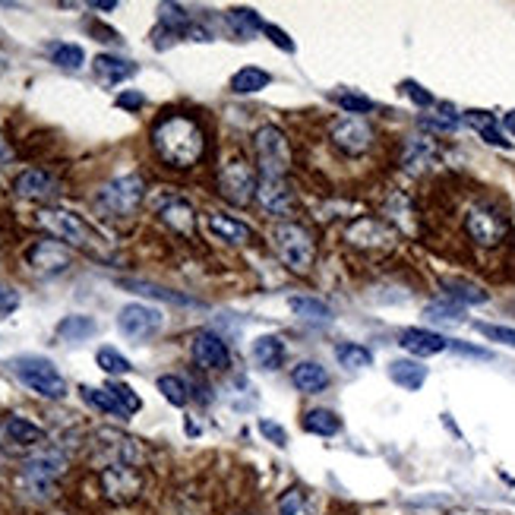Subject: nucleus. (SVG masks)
<instances>
[{
	"label": "nucleus",
	"mask_w": 515,
	"mask_h": 515,
	"mask_svg": "<svg viewBox=\"0 0 515 515\" xmlns=\"http://www.w3.org/2000/svg\"><path fill=\"white\" fill-rule=\"evenodd\" d=\"M152 149L168 168H193L206 152V133L193 117L168 114L152 127Z\"/></svg>",
	"instance_id": "obj_1"
},
{
	"label": "nucleus",
	"mask_w": 515,
	"mask_h": 515,
	"mask_svg": "<svg viewBox=\"0 0 515 515\" xmlns=\"http://www.w3.org/2000/svg\"><path fill=\"white\" fill-rule=\"evenodd\" d=\"M38 224L45 231H51L61 244L76 247V250L89 253V257H98V259L111 257V250H108V244H105L102 234H98L92 224L82 222L80 215H73V212H67V209H41L38 212Z\"/></svg>",
	"instance_id": "obj_2"
},
{
	"label": "nucleus",
	"mask_w": 515,
	"mask_h": 515,
	"mask_svg": "<svg viewBox=\"0 0 515 515\" xmlns=\"http://www.w3.org/2000/svg\"><path fill=\"white\" fill-rule=\"evenodd\" d=\"M63 471H67V455H63L61 449L41 446L38 452L29 455V459L22 461L16 484H20L22 494L32 496V500H51Z\"/></svg>",
	"instance_id": "obj_3"
},
{
	"label": "nucleus",
	"mask_w": 515,
	"mask_h": 515,
	"mask_svg": "<svg viewBox=\"0 0 515 515\" xmlns=\"http://www.w3.org/2000/svg\"><path fill=\"white\" fill-rule=\"evenodd\" d=\"M272 247H275L278 259L298 275H307L317 263V241L313 234L298 222H282L272 228Z\"/></svg>",
	"instance_id": "obj_4"
},
{
	"label": "nucleus",
	"mask_w": 515,
	"mask_h": 515,
	"mask_svg": "<svg viewBox=\"0 0 515 515\" xmlns=\"http://www.w3.org/2000/svg\"><path fill=\"white\" fill-rule=\"evenodd\" d=\"M253 152H257V162H259L263 177L285 181V174L291 171L294 152H291V143H288V136L282 133V130L272 127V123L259 127L257 136H253Z\"/></svg>",
	"instance_id": "obj_5"
},
{
	"label": "nucleus",
	"mask_w": 515,
	"mask_h": 515,
	"mask_svg": "<svg viewBox=\"0 0 515 515\" xmlns=\"http://www.w3.org/2000/svg\"><path fill=\"white\" fill-rule=\"evenodd\" d=\"M13 373L20 376L22 386L32 389V393L41 395V399L57 401V399H63V395H67V380H63L61 370H57L48 358H32V354L16 358L13 360Z\"/></svg>",
	"instance_id": "obj_6"
},
{
	"label": "nucleus",
	"mask_w": 515,
	"mask_h": 515,
	"mask_svg": "<svg viewBox=\"0 0 515 515\" xmlns=\"http://www.w3.org/2000/svg\"><path fill=\"white\" fill-rule=\"evenodd\" d=\"M146 197V181L139 174H123L114 177L96 193V206L105 212V215H117V218H127L139 209Z\"/></svg>",
	"instance_id": "obj_7"
},
{
	"label": "nucleus",
	"mask_w": 515,
	"mask_h": 515,
	"mask_svg": "<svg viewBox=\"0 0 515 515\" xmlns=\"http://www.w3.org/2000/svg\"><path fill=\"white\" fill-rule=\"evenodd\" d=\"M465 234L471 244L484 247V250H494V247H500L509 238V222L496 206L477 203L465 212Z\"/></svg>",
	"instance_id": "obj_8"
},
{
	"label": "nucleus",
	"mask_w": 515,
	"mask_h": 515,
	"mask_svg": "<svg viewBox=\"0 0 515 515\" xmlns=\"http://www.w3.org/2000/svg\"><path fill=\"white\" fill-rule=\"evenodd\" d=\"M98 484H102L105 500L117 506H127L143 494V475L133 465H105L98 471Z\"/></svg>",
	"instance_id": "obj_9"
},
{
	"label": "nucleus",
	"mask_w": 515,
	"mask_h": 515,
	"mask_svg": "<svg viewBox=\"0 0 515 515\" xmlns=\"http://www.w3.org/2000/svg\"><path fill=\"white\" fill-rule=\"evenodd\" d=\"M257 187H259V177L253 171V165L247 162H228L218 174V190L228 203L234 206H250L257 199Z\"/></svg>",
	"instance_id": "obj_10"
},
{
	"label": "nucleus",
	"mask_w": 515,
	"mask_h": 515,
	"mask_svg": "<svg viewBox=\"0 0 515 515\" xmlns=\"http://www.w3.org/2000/svg\"><path fill=\"white\" fill-rule=\"evenodd\" d=\"M345 241L351 247H358V250L380 253V250H389V247L395 244V228L383 222V218L360 215L345 228Z\"/></svg>",
	"instance_id": "obj_11"
},
{
	"label": "nucleus",
	"mask_w": 515,
	"mask_h": 515,
	"mask_svg": "<svg viewBox=\"0 0 515 515\" xmlns=\"http://www.w3.org/2000/svg\"><path fill=\"white\" fill-rule=\"evenodd\" d=\"M162 325H165L162 310H156L149 304H127L117 313V329L133 342L152 339V335L162 333Z\"/></svg>",
	"instance_id": "obj_12"
},
{
	"label": "nucleus",
	"mask_w": 515,
	"mask_h": 515,
	"mask_svg": "<svg viewBox=\"0 0 515 515\" xmlns=\"http://www.w3.org/2000/svg\"><path fill=\"white\" fill-rule=\"evenodd\" d=\"M329 139H333V146L339 152L358 158L373 146V127L364 117H339V121L329 127Z\"/></svg>",
	"instance_id": "obj_13"
},
{
	"label": "nucleus",
	"mask_w": 515,
	"mask_h": 515,
	"mask_svg": "<svg viewBox=\"0 0 515 515\" xmlns=\"http://www.w3.org/2000/svg\"><path fill=\"white\" fill-rule=\"evenodd\" d=\"M26 259H29V266H32V272H38V275H45V278L61 275V272H67L70 266H73V253H70V247L61 244L57 238L35 241V244L29 247Z\"/></svg>",
	"instance_id": "obj_14"
},
{
	"label": "nucleus",
	"mask_w": 515,
	"mask_h": 515,
	"mask_svg": "<svg viewBox=\"0 0 515 515\" xmlns=\"http://www.w3.org/2000/svg\"><path fill=\"white\" fill-rule=\"evenodd\" d=\"M440 165V143L434 136H408L401 146V171L411 177H420Z\"/></svg>",
	"instance_id": "obj_15"
},
{
	"label": "nucleus",
	"mask_w": 515,
	"mask_h": 515,
	"mask_svg": "<svg viewBox=\"0 0 515 515\" xmlns=\"http://www.w3.org/2000/svg\"><path fill=\"white\" fill-rule=\"evenodd\" d=\"M193 364L203 367V370H228L231 367V351L224 345V339L212 329H199L190 342Z\"/></svg>",
	"instance_id": "obj_16"
},
{
	"label": "nucleus",
	"mask_w": 515,
	"mask_h": 515,
	"mask_svg": "<svg viewBox=\"0 0 515 515\" xmlns=\"http://www.w3.org/2000/svg\"><path fill=\"white\" fill-rule=\"evenodd\" d=\"M13 193L20 199H32V203H48L61 193V183L41 168H26L16 174L13 181Z\"/></svg>",
	"instance_id": "obj_17"
},
{
	"label": "nucleus",
	"mask_w": 515,
	"mask_h": 515,
	"mask_svg": "<svg viewBox=\"0 0 515 515\" xmlns=\"http://www.w3.org/2000/svg\"><path fill=\"white\" fill-rule=\"evenodd\" d=\"M257 203L263 212L269 215L285 218L294 212V193L285 181H272V177H259V187H257Z\"/></svg>",
	"instance_id": "obj_18"
},
{
	"label": "nucleus",
	"mask_w": 515,
	"mask_h": 515,
	"mask_svg": "<svg viewBox=\"0 0 515 515\" xmlns=\"http://www.w3.org/2000/svg\"><path fill=\"white\" fill-rule=\"evenodd\" d=\"M399 345L405 348L414 358H434V354H443L449 348V339L440 333H430V329H401Z\"/></svg>",
	"instance_id": "obj_19"
},
{
	"label": "nucleus",
	"mask_w": 515,
	"mask_h": 515,
	"mask_svg": "<svg viewBox=\"0 0 515 515\" xmlns=\"http://www.w3.org/2000/svg\"><path fill=\"white\" fill-rule=\"evenodd\" d=\"M206 224H209L212 234H215L218 241H224V244H250L253 241L250 224L224 215V212H209V215H206Z\"/></svg>",
	"instance_id": "obj_20"
},
{
	"label": "nucleus",
	"mask_w": 515,
	"mask_h": 515,
	"mask_svg": "<svg viewBox=\"0 0 515 515\" xmlns=\"http://www.w3.org/2000/svg\"><path fill=\"white\" fill-rule=\"evenodd\" d=\"M158 218L168 224L171 231L183 234V238H190L193 231H197V212L187 199H168V203L158 209Z\"/></svg>",
	"instance_id": "obj_21"
},
{
	"label": "nucleus",
	"mask_w": 515,
	"mask_h": 515,
	"mask_svg": "<svg viewBox=\"0 0 515 515\" xmlns=\"http://www.w3.org/2000/svg\"><path fill=\"white\" fill-rule=\"evenodd\" d=\"M4 434H7L10 443H16V446H26V449H41L45 446V440H48V434L38 427V424H32V420L26 418H7V424H4Z\"/></svg>",
	"instance_id": "obj_22"
},
{
	"label": "nucleus",
	"mask_w": 515,
	"mask_h": 515,
	"mask_svg": "<svg viewBox=\"0 0 515 515\" xmlns=\"http://www.w3.org/2000/svg\"><path fill=\"white\" fill-rule=\"evenodd\" d=\"M92 70H96L98 80L108 82V86H117V82L136 76V63L127 61V57H114V55H98L96 61H92Z\"/></svg>",
	"instance_id": "obj_23"
},
{
	"label": "nucleus",
	"mask_w": 515,
	"mask_h": 515,
	"mask_svg": "<svg viewBox=\"0 0 515 515\" xmlns=\"http://www.w3.org/2000/svg\"><path fill=\"white\" fill-rule=\"evenodd\" d=\"M465 121L475 133H481L484 143L500 146V149H509V146H512V139H506V133L500 130V123H496V117L490 114V111H468Z\"/></svg>",
	"instance_id": "obj_24"
},
{
	"label": "nucleus",
	"mask_w": 515,
	"mask_h": 515,
	"mask_svg": "<svg viewBox=\"0 0 515 515\" xmlns=\"http://www.w3.org/2000/svg\"><path fill=\"white\" fill-rule=\"evenodd\" d=\"M291 383H294V389L313 395V393H323V389L329 386V373H325V367L317 364V360H304V364L294 367Z\"/></svg>",
	"instance_id": "obj_25"
},
{
	"label": "nucleus",
	"mask_w": 515,
	"mask_h": 515,
	"mask_svg": "<svg viewBox=\"0 0 515 515\" xmlns=\"http://www.w3.org/2000/svg\"><path fill=\"white\" fill-rule=\"evenodd\" d=\"M389 380L395 386L408 389V393H418L424 383H427V367L418 364V360H393L389 364Z\"/></svg>",
	"instance_id": "obj_26"
},
{
	"label": "nucleus",
	"mask_w": 515,
	"mask_h": 515,
	"mask_svg": "<svg viewBox=\"0 0 515 515\" xmlns=\"http://www.w3.org/2000/svg\"><path fill=\"white\" fill-rule=\"evenodd\" d=\"M253 360H257L263 370H278V367L285 364V345L278 335H259L253 342Z\"/></svg>",
	"instance_id": "obj_27"
},
{
	"label": "nucleus",
	"mask_w": 515,
	"mask_h": 515,
	"mask_svg": "<svg viewBox=\"0 0 515 515\" xmlns=\"http://www.w3.org/2000/svg\"><path fill=\"white\" fill-rule=\"evenodd\" d=\"M304 430L313 436H335L342 430V418L329 408H313L304 414Z\"/></svg>",
	"instance_id": "obj_28"
},
{
	"label": "nucleus",
	"mask_w": 515,
	"mask_h": 515,
	"mask_svg": "<svg viewBox=\"0 0 515 515\" xmlns=\"http://www.w3.org/2000/svg\"><path fill=\"white\" fill-rule=\"evenodd\" d=\"M98 333V323L92 317H80V313H73V317H63L61 323H57V335H61L63 342H86L92 339V335Z\"/></svg>",
	"instance_id": "obj_29"
},
{
	"label": "nucleus",
	"mask_w": 515,
	"mask_h": 515,
	"mask_svg": "<svg viewBox=\"0 0 515 515\" xmlns=\"http://www.w3.org/2000/svg\"><path fill=\"white\" fill-rule=\"evenodd\" d=\"M224 22H228V29L238 35V38H250V35H257L259 29L266 26V22L257 16V10H250V7L228 10V13H224Z\"/></svg>",
	"instance_id": "obj_30"
},
{
	"label": "nucleus",
	"mask_w": 515,
	"mask_h": 515,
	"mask_svg": "<svg viewBox=\"0 0 515 515\" xmlns=\"http://www.w3.org/2000/svg\"><path fill=\"white\" fill-rule=\"evenodd\" d=\"M269 82H272V76L266 73V70L244 67V70H238V73L231 76V92H234V96H253V92L266 89Z\"/></svg>",
	"instance_id": "obj_31"
},
{
	"label": "nucleus",
	"mask_w": 515,
	"mask_h": 515,
	"mask_svg": "<svg viewBox=\"0 0 515 515\" xmlns=\"http://www.w3.org/2000/svg\"><path fill=\"white\" fill-rule=\"evenodd\" d=\"M443 291H446V298L455 300V304H487V291L471 285V282H465V278H446V282H443Z\"/></svg>",
	"instance_id": "obj_32"
},
{
	"label": "nucleus",
	"mask_w": 515,
	"mask_h": 515,
	"mask_svg": "<svg viewBox=\"0 0 515 515\" xmlns=\"http://www.w3.org/2000/svg\"><path fill=\"white\" fill-rule=\"evenodd\" d=\"M80 395L86 405L98 408V411L105 414H114V418H130L127 411H123V405L114 399V395L108 393V389H96V386H80Z\"/></svg>",
	"instance_id": "obj_33"
},
{
	"label": "nucleus",
	"mask_w": 515,
	"mask_h": 515,
	"mask_svg": "<svg viewBox=\"0 0 515 515\" xmlns=\"http://www.w3.org/2000/svg\"><path fill=\"white\" fill-rule=\"evenodd\" d=\"M335 360H339L342 367H348V370H364V367L373 364V354L370 348L358 345V342H342V345L335 348Z\"/></svg>",
	"instance_id": "obj_34"
},
{
	"label": "nucleus",
	"mask_w": 515,
	"mask_h": 515,
	"mask_svg": "<svg viewBox=\"0 0 515 515\" xmlns=\"http://www.w3.org/2000/svg\"><path fill=\"white\" fill-rule=\"evenodd\" d=\"M158 16H162V26L168 29V35H187L193 26V16L187 13L181 4H162Z\"/></svg>",
	"instance_id": "obj_35"
},
{
	"label": "nucleus",
	"mask_w": 515,
	"mask_h": 515,
	"mask_svg": "<svg viewBox=\"0 0 515 515\" xmlns=\"http://www.w3.org/2000/svg\"><path fill=\"white\" fill-rule=\"evenodd\" d=\"M121 285L123 288H133L136 294H146V298L168 300V304H197L193 298H183V294L171 291V288H162V285H152V282H133V278H123Z\"/></svg>",
	"instance_id": "obj_36"
},
{
	"label": "nucleus",
	"mask_w": 515,
	"mask_h": 515,
	"mask_svg": "<svg viewBox=\"0 0 515 515\" xmlns=\"http://www.w3.org/2000/svg\"><path fill=\"white\" fill-rule=\"evenodd\" d=\"M386 215L393 218L401 231H408V234L414 231V206L411 199L401 197V193H393V197L386 199Z\"/></svg>",
	"instance_id": "obj_37"
},
{
	"label": "nucleus",
	"mask_w": 515,
	"mask_h": 515,
	"mask_svg": "<svg viewBox=\"0 0 515 515\" xmlns=\"http://www.w3.org/2000/svg\"><path fill=\"white\" fill-rule=\"evenodd\" d=\"M424 317H427L430 323H461V319H465V307L443 298V300H434V304L424 307Z\"/></svg>",
	"instance_id": "obj_38"
},
{
	"label": "nucleus",
	"mask_w": 515,
	"mask_h": 515,
	"mask_svg": "<svg viewBox=\"0 0 515 515\" xmlns=\"http://www.w3.org/2000/svg\"><path fill=\"white\" fill-rule=\"evenodd\" d=\"M278 515H317V509H313L310 496H307L304 490L291 487L278 500Z\"/></svg>",
	"instance_id": "obj_39"
},
{
	"label": "nucleus",
	"mask_w": 515,
	"mask_h": 515,
	"mask_svg": "<svg viewBox=\"0 0 515 515\" xmlns=\"http://www.w3.org/2000/svg\"><path fill=\"white\" fill-rule=\"evenodd\" d=\"M158 393H162L174 408H183L187 401H190V389H187V383H183L181 376H174V373L158 376Z\"/></svg>",
	"instance_id": "obj_40"
},
{
	"label": "nucleus",
	"mask_w": 515,
	"mask_h": 515,
	"mask_svg": "<svg viewBox=\"0 0 515 515\" xmlns=\"http://www.w3.org/2000/svg\"><path fill=\"white\" fill-rule=\"evenodd\" d=\"M96 364L102 367L108 376H123V373H130L133 370V364H130L127 358H123L117 348H98V354H96Z\"/></svg>",
	"instance_id": "obj_41"
},
{
	"label": "nucleus",
	"mask_w": 515,
	"mask_h": 515,
	"mask_svg": "<svg viewBox=\"0 0 515 515\" xmlns=\"http://www.w3.org/2000/svg\"><path fill=\"white\" fill-rule=\"evenodd\" d=\"M333 98L348 117L370 114V111H376V102H373V98H367V96H358V92H339V96H333Z\"/></svg>",
	"instance_id": "obj_42"
},
{
	"label": "nucleus",
	"mask_w": 515,
	"mask_h": 515,
	"mask_svg": "<svg viewBox=\"0 0 515 515\" xmlns=\"http://www.w3.org/2000/svg\"><path fill=\"white\" fill-rule=\"evenodd\" d=\"M51 61L61 70H80L82 63H86V51H82L80 45H55V48H51Z\"/></svg>",
	"instance_id": "obj_43"
},
{
	"label": "nucleus",
	"mask_w": 515,
	"mask_h": 515,
	"mask_svg": "<svg viewBox=\"0 0 515 515\" xmlns=\"http://www.w3.org/2000/svg\"><path fill=\"white\" fill-rule=\"evenodd\" d=\"M291 310L304 319H329L333 317L329 304H323V300H317V298H291Z\"/></svg>",
	"instance_id": "obj_44"
},
{
	"label": "nucleus",
	"mask_w": 515,
	"mask_h": 515,
	"mask_svg": "<svg viewBox=\"0 0 515 515\" xmlns=\"http://www.w3.org/2000/svg\"><path fill=\"white\" fill-rule=\"evenodd\" d=\"M105 389H108V393L114 395L117 401H121V405H123V411H127V414H136V411H139V408H143V399H139V395H136L130 386H123V383L111 380Z\"/></svg>",
	"instance_id": "obj_45"
},
{
	"label": "nucleus",
	"mask_w": 515,
	"mask_h": 515,
	"mask_svg": "<svg viewBox=\"0 0 515 515\" xmlns=\"http://www.w3.org/2000/svg\"><path fill=\"white\" fill-rule=\"evenodd\" d=\"M475 329L490 342H500V345L515 348V329H506V325H490V323H475Z\"/></svg>",
	"instance_id": "obj_46"
},
{
	"label": "nucleus",
	"mask_w": 515,
	"mask_h": 515,
	"mask_svg": "<svg viewBox=\"0 0 515 515\" xmlns=\"http://www.w3.org/2000/svg\"><path fill=\"white\" fill-rule=\"evenodd\" d=\"M443 114L446 117H420V127L440 130V133H455V130L461 127V121L452 114V108H443Z\"/></svg>",
	"instance_id": "obj_47"
},
{
	"label": "nucleus",
	"mask_w": 515,
	"mask_h": 515,
	"mask_svg": "<svg viewBox=\"0 0 515 515\" xmlns=\"http://www.w3.org/2000/svg\"><path fill=\"white\" fill-rule=\"evenodd\" d=\"M259 434H263L266 440L275 443V446H288V434H285V427H278L275 420H259Z\"/></svg>",
	"instance_id": "obj_48"
},
{
	"label": "nucleus",
	"mask_w": 515,
	"mask_h": 515,
	"mask_svg": "<svg viewBox=\"0 0 515 515\" xmlns=\"http://www.w3.org/2000/svg\"><path fill=\"white\" fill-rule=\"evenodd\" d=\"M401 89H405V96L411 98L414 105H420V108H430V105H434V96H430V92H427V89H424V86H418V82L408 80Z\"/></svg>",
	"instance_id": "obj_49"
},
{
	"label": "nucleus",
	"mask_w": 515,
	"mask_h": 515,
	"mask_svg": "<svg viewBox=\"0 0 515 515\" xmlns=\"http://www.w3.org/2000/svg\"><path fill=\"white\" fill-rule=\"evenodd\" d=\"M263 32L269 35V41H272V45H278V48H282V51H288V55H291V51H294V41L288 38V35L282 32V29H278V26H269V22H266V26H263Z\"/></svg>",
	"instance_id": "obj_50"
},
{
	"label": "nucleus",
	"mask_w": 515,
	"mask_h": 515,
	"mask_svg": "<svg viewBox=\"0 0 515 515\" xmlns=\"http://www.w3.org/2000/svg\"><path fill=\"white\" fill-rule=\"evenodd\" d=\"M20 307V294L13 291L10 285H0V317H7Z\"/></svg>",
	"instance_id": "obj_51"
},
{
	"label": "nucleus",
	"mask_w": 515,
	"mask_h": 515,
	"mask_svg": "<svg viewBox=\"0 0 515 515\" xmlns=\"http://www.w3.org/2000/svg\"><path fill=\"white\" fill-rule=\"evenodd\" d=\"M449 348H452L455 354H465V358H477V360H490V358H494V354H490L487 348L465 345V342H449Z\"/></svg>",
	"instance_id": "obj_52"
},
{
	"label": "nucleus",
	"mask_w": 515,
	"mask_h": 515,
	"mask_svg": "<svg viewBox=\"0 0 515 515\" xmlns=\"http://www.w3.org/2000/svg\"><path fill=\"white\" fill-rule=\"evenodd\" d=\"M143 105H146L143 92H121V96H117V108H123V111H136V108H143Z\"/></svg>",
	"instance_id": "obj_53"
},
{
	"label": "nucleus",
	"mask_w": 515,
	"mask_h": 515,
	"mask_svg": "<svg viewBox=\"0 0 515 515\" xmlns=\"http://www.w3.org/2000/svg\"><path fill=\"white\" fill-rule=\"evenodd\" d=\"M10 158H13V149H10V143L4 139V136H0V165H7Z\"/></svg>",
	"instance_id": "obj_54"
},
{
	"label": "nucleus",
	"mask_w": 515,
	"mask_h": 515,
	"mask_svg": "<svg viewBox=\"0 0 515 515\" xmlns=\"http://www.w3.org/2000/svg\"><path fill=\"white\" fill-rule=\"evenodd\" d=\"M502 127H506V133H509V136H512V139H515V108L509 111L506 117H502Z\"/></svg>",
	"instance_id": "obj_55"
},
{
	"label": "nucleus",
	"mask_w": 515,
	"mask_h": 515,
	"mask_svg": "<svg viewBox=\"0 0 515 515\" xmlns=\"http://www.w3.org/2000/svg\"><path fill=\"white\" fill-rule=\"evenodd\" d=\"M92 7H96V10H117V4H114V0H96Z\"/></svg>",
	"instance_id": "obj_56"
}]
</instances>
